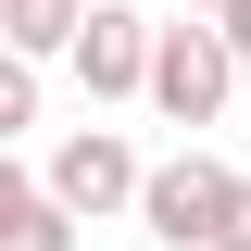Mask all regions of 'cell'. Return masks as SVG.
I'll list each match as a JSON object with an SVG mask.
<instances>
[{
	"mask_svg": "<svg viewBox=\"0 0 251 251\" xmlns=\"http://www.w3.org/2000/svg\"><path fill=\"white\" fill-rule=\"evenodd\" d=\"M75 88L88 100H138V63H151V13H126V0H88V25H75Z\"/></svg>",
	"mask_w": 251,
	"mask_h": 251,
	"instance_id": "cell-4",
	"label": "cell"
},
{
	"mask_svg": "<svg viewBox=\"0 0 251 251\" xmlns=\"http://www.w3.org/2000/svg\"><path fill=\"white\" fill-rule=\"evenodd\" d=\"M214 251H251V176L226 188V214H214Z\"/></svg>",
	"mask_w": 251,
	"mask_h": 251,
	"instance_id": "cell-8",
	"label": "cell"
},
{
	"mask_svg": "<svg viewBox=\"0 0 251 251\" xmlns=\"http://www.w3.org/2000/svg\"><path fill=\"white\" fill-rule=\"evenodd\" d=\"M0 251H88V226H75V214H50V201H25V214L0 226Z\"/></svg>",
	"mask_w": 251,
	"mask_h": 251,
	"instance_id": "cell-6",
	"label": "cell"
},
{
	"mask_svg": "<svg viewBox=\"0 0 251 251\" xmlns=\"http://www.w3.org/2000/svg\"><path fill=\"white\" fill-rule=\"evenodd\" d=\"M25 126H38V63H25V50H0V151H13Z\"/></svg>",
	"mask_w": 251,
	"mask_h": 251,
	"instance_id": "cell-7",
	"label": "cell"
},
{
	"mask_svg": "<svg viewBox=\"0 0 251 251\" xmlns=\"http://www.w3.org/2000/svg\"><path fill=\"white\" fill-rule=\"evenodd\" d=\"M226 88H239V63H226V38L188 13V25H151V63H138V100H151L163 126H214Z\"/></svg>",
	"mask_w": 251,
	"mask_h": 251,
	"instance_id": "cell-2",
	"label": "cell"
},
{
	"mask_svg": "<svg viewBox=\"0 0 251 251\" xmlns=\"http://www.w3.org/2000/svg\"><path fill=\"white\" fill-rule=\"evenodd\" d=\"M188 13H201V25H214V13H226V0H188Z\"/></svg>",
	"mask_w": 251,
	"mask_h": 251,
	"instance_id": "cell-10",
	"label": "cell"
},
{
	"mask_svg": "<svg viewBox=\"0 0 251 251\" xmlns=\"http://www.w3.org/2000/svg\"><path fill=\"white\" fill-rule=\"evenodd\" d=\"M38 201L75 214V226H113L126 201H138V138H126V126H63L50 163H38Z\"/></svg>",
	"mask_w": 251,
	"mask_h": 251,
	"instance_id": "cell-1",
	"label": "cell"
},
{
	"mask_svg": "<svg viewBox=\"0 0 251 251\" xmlns=\"http://www.w3.org/2000/svg\"><path fill=\"white\" fill-rule=\"evenodd\" d=\"M226 188H239V163H214V151H163V163H138V201H126V214L151 226L163 251H214Z\"/></svg>",
	"mask_w": 251,
	"mask_h": 251,
	"instance_id": "cell-3",
	"label": "cell"
},
{
	"mask_svg": "<svg viewBox=\"0 0 251 251\" xmlns=\"http://www.w3.org/2000/svg\"><path fill=\"white\" fill-rule=\"evenodd\" d=\"M214 38H226V63L251 75V0H226V13H214Z\"/></svg>",
	"mask_w": 251,
	"mask_h": 251,
	"instance_id": "cell-9",
	"label": "cell"
},
{
	"mask_svg": "<svg viewBox=\"0 0 251 251\" xmlns=\"http://www.w3.org/2000/svg\"><path fill=\"white\" fill-rule=\"evenodd\" d=\"M75 25H88V0H0V50H25V63H63Z\"/></svg>",
	"mask_w": 251,
	"mask_h": 251,
	"instance_id": "cell-5",
	"label": "cell"
}]
</instances>
